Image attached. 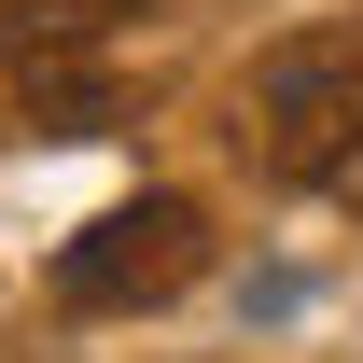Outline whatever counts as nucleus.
<instances>
[{
	"instance_id": "obj_1",
	"label": "nucleus",
	"mask_w": 363,
	"mask_h": 363,
	"mask_svg": "<svg viewBox=\"0 0 363 363\" xmlns=\"http://www.w3.org/2000/svg\"><path fill=\"white\" fill-rule=\"evenodd\" d=\"M363 140V28H294L238 84V154L266 182H335Z\"/></svg>"
},
{
	"instance_id": "obj_2",
	"label": "nucleus",
	"mask_w": 363,
	"mask_h": 363,
	"mask_svg": "<svg viewBox=\"0 0 363 363\" xmlns=\"http://www.w3.org/2000/svg\"><path fill=\"white\" fill-rule=\"evenodd\" d=\"M210 279V210L196 196H126V210H98L70 252H56V294L84 321L112 308H168V294H196Z\"/></svg>"
},
{
	"instance_id": "obj_3",
	"label": "nucleus",
	"mask_w": 363,
	"mask_h": 363,
	"mask_svg": "<svg viewBox=\"0 0 363 363\" xmlns=\"http://www.w3.org/2000/svg\"><path fill=\"white\" fill-rule=\"evenodd\" d=\"M126 14H140V0H0V56H14V70H43V56H98Z\"/></svg>"
},
{
	"instance_id": "obj_4",
	"label": "nucleus",
	"mask_w": 363,
	"mask_h": 363,
	"mask_svg": "<svg viewBox=\"0 0 363 363\" xmlns=\"http://www.w3.org/2000/svg\"><path fill=\"white\" fill-rule=\"evenodd\" d=\"M321 196H335V210H363V140H350V168H335V182H321Z\"/></svg>"
}]
</instances>
